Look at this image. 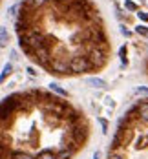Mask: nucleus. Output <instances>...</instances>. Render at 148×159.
<instances>
[{
	"label": "nucleus",
	"instance_id": "obj_1",
	"mask_svg": "<svg viewBox=\"0 0 148 159\" xmlns=\"http://www.w3.org/2000/svg\"><path fill=\"white\" fill-rule=\"evenodd\" d=\"M68 64H70V73H84L92 68V64L88 61V55H82V53L73 55L68 61Z\"/></svg>",
	"mask_w": 148,
	"mask_h": 159
},
{
	"label": "nucleus",
	"instance_id": "obj_2",
	"mask_svg": "<svg viewBox=\"0 0 148 159\" xmlns=\"http://www.w3.org/2000/svg\"><path fill=\"white\" fill-rule=\"evenodd\" d=\"M88 61L92 64V68H101V66H104V64H106V53H104V49L92 48L90 53H88Z\"/></svg>",
	"mask_w": 148,
	"mask_h": 159
},
{
	"label": "nucleus",
	"instance_id": "obj_3",
	"mask_svg": "<svg viewBox=\"0 0 148 159\" xmlns=\"http://www.w3.org/2000/svg\"><path fill=\"white\" fill-rule=\"evenodd\" d=\"M16 108V101L15 97H7V99H4L2 102H0V119H6V117H9L13 110Z\"/></svg>",
	"mask_w": 148,
	"mask_h": 159
},
{
	"label": "nucleus",
	"instance_id": "obj_4",
	"mask_svg": "<svg viewBox=\"0 0 148 159\" xmlns=\"http://www.w3.org/2000/svg\"><path fill=\"white\" fill-rule=\"evenodd\" d=\"M51 70L57 71V73H70V64H68V59H62V57H55L51 62Z\"/></svg>",
	"mask_w": 148,
	"mask_h": 159
},
{
	"label": "nucleus",
	"instance_id": "obj_5",
	"mask_svg": "<svg viewBox=\"0 0 148 159\" xmlns=\"http://www.w3.org/2000/svg\"><path fill=\"white\" fill-rule=\"evenodd\" d=\"M86 126H82V123H75V125H71V139L75 141V143H82L84 139H86Z\"/></svg>",
	"mask_w": 148,
	"mask_h": 159
},
{
	"label": "nucleus",
	"instance_id": "obj_6",
	"mask_svg": "<svg viewBox=\"0 0 148 159\" xmlns=\"http://www.w3.org/2000/svg\"><path fill=\"white\" fill-rule=\"evenodd\" d=\"M137 119L143 121L145 125H148V101L141 102V104L137 106Z\"/></svg>",
	"mask_w": 148,
	"mask_h": 159
},
{
	"label": "nucleus",
	"instance_id": "obj_7",
	"mask_svg": "<svg viewBox=\"0 0 148 159\" xmlns=\"http://www.w3.org/2000/svg\"><path fill=\"white\" fill-rule=\"evenodd\" d=\"M86 84H90V86H93V88H99V90H102V88L108 86L106 80L99 79V77H88V79H86Z\"/></svg>",
	"mask_w": 148,
	"mask_h": 159
},
{
	"label": "nucleus",
	"instance_id": "obj_8",
	"mask_svg": "<svg viewBox=\"0 0 148 159\" xmlns=\"http://www.w3.org/2000/svg\"><path fill=\"white\" fill-rule=\"evenodd\" d=\"M9 42V33L4 26H0V48H6Z\"/></svg>",
	"mask_w": 148,
	"mask_h": 159
},
{
	"label": "nucleus",
	"instance_id": "obj_9",
	"mask_svg": "<svg viewBox=\"0 0 148 159\" xmlns=\"http://www.w3.org/2000/svg\"><path fill=\"white\" fill-rule=\"evenodd\" d=\"M11 71H13V64H11V62H7L6 66H4V70H2V73H0V84H2L4 80L7 79V75H9Z\"/></svg>",
	"mask_w": 148,
	"mask_h": 159
},
{
	"label": "nucleus",
	"instance_id": "obj_10",
	"mask_svg": "<svg viewBox=\"0 0 148 159\" xmlns=\"http://www.w3.org/2000/svg\"><path fill=\"white\" fill-rule=\"evenodd\" d=\"M71 156H73V150L71 148H64L59 154H55V159H71Z\"/></svg>",
	"mask_w": 148,
	"mask_h": 159
},
{
	"label": "nucleus",
	"instance_id": "obj_11",
	"mask_svg": "<svg viewBox=\"0 0 148 159\" xmlns=\"http://www.w3.org/2000/svg\"><path fill=\"white\" fill-rule=\"evenodd\" d=\"M11 159H35L31 154H28V152H11Z\"/></svg>",
	"mask_w": 148,
	"mask_h": 159
},
{
	"label": "nucleus",
	"instance_id": "obj_12",
	"mask_svg": "<svg viewBox=\"0 0 148 159\" xmlns=\"http://www.w3.org/2000/svg\"><path fill=\"white\" fill-rule=\"evenodd\" d=\"M35 159H55V152L53 150H42V152H38V156Z\"/></svg>",
	"mask_w": 148,
	"mask_h": 159
},
{
	"label": "nucleus",
	"instance_id": "obj_13",
	"mask_svg": "<svg viewBox=\"0 0 148 159\" xmlns=\"http://www.w3.org/2000/svg\"><path fill=\"white\" fill-rule=\"evenodd\" d=\"M49 90H51V92H55V93H59L61 97L68 95V92H66V90H62V88H61L59 84H55V82H51V84H49Z\"/></svg>",
	"mask_w": 148,
	"mask_h": 159
},
{
	"label": "nucleus",
	"instance_id": "obj_14",
	"mask_svg": "<svg viewBox=\"0 0 148 159\" xmlns=\"http://www.w3.org/2000/svg\"><path fill=\"white\" fill-rule=\"evenodd\" d=\"M124 7L128 9V11H137L139 7H137V4L135 2H132V0H124Z\"/></svg>",
	"mask_w": 148,
	"mask_h": 159
},
{
	"label": "nucleus",
	"instance_id": "obj_15",
	"mask_svg": "<svg viewBox=\"0 0 148 159\" xmlns=\"http://www.w3.org/2000/svg\"><path fill=\"white\" fill-rule=\"evenodd\" d=\"M119 57H121L123 66H124V64H128V61H126V46H123V48L119 49Z\"/></svg>",
	"mask_w": 148,
	"mask_h": 159
},
{
	"label": "nucleus",
	"instance_id": "obj_16",
	"mask_svg": "<svg viewBox=\"0 0 148 159\" xmlns=\"http://www.w3.org/2000/svg\"><path fill=\"white\" fill-rule=\"evenodd\" d=\"M135 33H139V35H143V37H148V28H146V26H141V24H139V26L135 28Z\"/></svg>",
	"mask_w": 148,
	"mask_h": 159
},
{
	"label": "nucleus",
	"instance_id": "obj_17",
	"mask_svg": "<svg viewBox=\"0 0 148 159\" xmlns=\"http://www.w3.org/2000/svg\"><path fill=\"white\" fill-rule=\"evenodd\" d=\"M48 0H28V4H31L33 7H40V6H44Z\"/></svg>",
	"mask_w": 148,
	"mask_h": 159
},
{
	"label": "nucleus",
	"instance_id": "obj_18",
	"mask_svg": "<svg viewBox=\"0 0 148 159\" xmlns=\"http://www.w3.org/2000/svg\"><path fill=\"white\" fill-rule=\"evenodd\" d=\"M20 7H22V4H15V6H11V7H9V15L15 16V15H16V11H18Z\"/></svg>",
	"mask_w": 148,
	"mask_h": 159
},
{
	"label": "nucleus",
	"instance_id": "obj_19",
	"mask_svg": "<svg viewBox=\"0 0 148 159\" xmlns=\"http://www.w3.org/2000/svg\"><path fill=\"white\" fill-rule=\"evenodd\" d=\"M135 93H137V95H146L148 97V88L141 86V88H137V90H135Z\"/></svg>",
	"mask_w": 148,
	"mask_h": 159
},
{
	"label": "nucleus",
	"instance_id": "obj_20",
	"mask_svg": "<svg viewBox=\"0 0 148 159\" xmlns=\"http://www.w3.org/2000/svg\"><path fill=\"white\" fill-rule=\"evenodd\" d=\"M137 18H139V20H143V22H148V13L139 11V13H137Z\"/></svg>",
	"mask_w": 148,
	"mask_h": 159
},
{
	"label": "nucleus",
	"instance_id": "obj_21",
	"mask_svg": "<svg viewBox=\"0 0 148 159\" xmlns=\"http://www.w3.org/2000/svg\"><path fill=\"white\" fill-rule=\"evenodd\" d=\"M108 159H124V156H123V154H117V152H114V154H110V156H108Z\"/></svg>",
	"mask_w": 148,
	"mask_h": 159
},
{
	"label": "nucleus",
	"instance_id": "obj_22",
	"mask_svg": "<svg viewBox=\"0 0 148 159\" xmlns=\"http://www.w3.org/2000/svg\"><path fill=\"white\" fill-rule=\"evenodd\" d=\"M99 123H101V126H102V132H106V130H108V123H106L104 119H99Z\"/></svg>",
	"mask_w": 148,
	"mask_h": 159
},
{
	"label": "nucleus",
	"instance_id": "obj_23",
	"mask_svg": "<svg viewBox=\"0 0 148 159\" xmlns=\"http://www.w3.org/2000/svg\"><path fill=\"white\" fill-rule=\"evenodd\" d=\"M121 33H123L124 37H130V35H132V33L128 31V30H126V26H121Z\"/></svg>",
	"mask_w": 148,
	"mask_h": 159
},
{
	"label": "nucleus",
	"instance_id": "obj_24",
	"mask_svg": "<svg viewBox=\"0 0 148 159\" xmlns=\"http://www.w3.org/2000/svg\"><path fill=\"white\" fill-rule=\"evenodd\" d=\"M4 154H6V146L0 144V157H4Z\"/></svg>",
	"mask_w": 148,
	"mask_h": 159
},
{
	"label": "nucleus",
	"instance_id": "obj_25",
	"mask_svg": "<svg viewBox=\"0 0 148 159\" xmlns=\"http://www.w3.org/2000/svg\"><path fill=\"white\" fill-rule=\"evenodd\" d=\"M28 71H29V75H37V71H35L33 68H28Z\"/></svg>",
	"mask_w": 148,
	"mask_h": 159
},
{
	"label": "nucleus",
	"instance_id": "obj_26",
	"mask_svg": "<svg viewBox=\"0 0 148 159\" xmlns=\"http://www.w3.org/2000/svg\"><path fill=\"white\" fill-rule=\"evenodd\" d=\"M57 4H64V2H68V0H55Z\"/></svg>",
	"mask_w": 148,
	"mask_h": 159
},
{
	"label": "nucleus",
	"instance_id": "obj_27",
	"mask_svg": "<svg viewBox=\"0 0 148 159\" xmlns=\"http://www.w3.org/2000/svg\"><path fill=\"white\" fill-rule=\"evenodd\" d=\"M93 159H99V154H95V156H93Z\"/></svg>",
	"mask_w": 148,
	"mask_h": 159
}]
</instances>
